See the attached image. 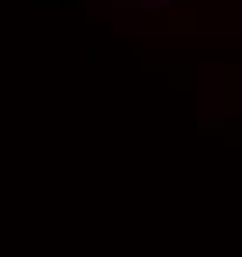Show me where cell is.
Segmentation results:
<instances>
[{
	"label": "cell",
	"instance_id": "cell-1",
	"mask_svg": "<svg viewBox=\"0 0 242 257\" xmlns=\"http://www.w3.org/2000/svg\"><path fill=\"white\" fill-rule=\"evenodd\" d=\"M146 4H170V0H146Z\"/></svg>",
	"mask_w": 242,
	"mask_h": 257
}]
</instances>
